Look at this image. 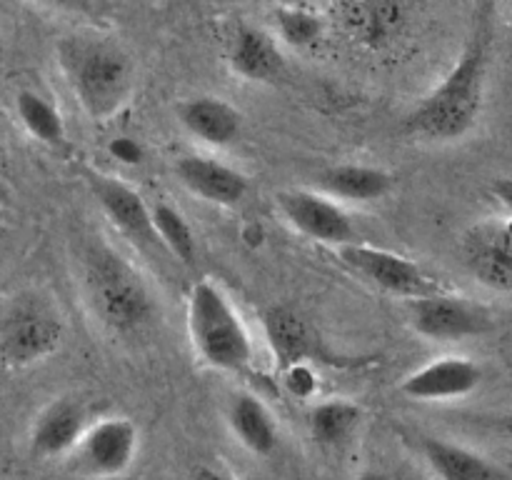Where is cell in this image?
<instances>
[{"instance_id": "6da1fadb", "label": "cell", "mask_w": 512, "mask_h": 480, "mask_svg": "<svg viewBox=\"0 0 512 480\" xmlns=\"http://www.w3.org/2000/svg\"><path fill=\"white\" fill-rule=\"evenodd\" d=\"M493 63V5L478 0L463 53L438 88L425 95L405 118V133L425 143H458L478 125Z\"/></svg>"}, {"instance_id": "7a4b0ae2", "label": "cell", "mask_w": 512, "mask_h": 480, "mask_svg": "<svg viewBox=\"0 0 512 480\" xmlns=\"http://www.w3.org/2000/svg\"><path fill=\"white\" fill-rule=\"evenodd\" d=\"M58 65L75 103L95 123L115 118L135 88V63L123 43L103 33L58 40Z\"/></svg>"}, {"instance_id": "3957f363", "label": "cell", "mask_w": 512, "mask_h": 480, "mask_svg": "<svg viewBox=\"0 0 512 480\" xmlns=\"http://www.w3.org/2000/svg\"><path fill=\"white\" fill-rule=\"evenodd\" d=\"M80 290L90 315L115 338H138L158 315V303L138 268L105 243L85 250Z\"/></svg>"}, {"instance_id": "277c9868", "label": "cell", "mask_w": 512, "mask_h": 480, "mask_svg": "<svg viewBox=\"0 0 512 480\" xmlns=\"http://www.w3.org/2000/svg\"><path fill=\"white\" fill-rule=\"evenodd\" d=\"M188 335L193 353L220 373H245L255 345L235 305L213 280H198L188 293Z\"/></svg>"}, {"instance_id": "5b68a950", "label": "cell", "mask_w": 512, "mask_h": 480, "mask_svg": "<svg viewBox=\"0 0 512 480\" xmlns=\"http://www.w3.org/2000/svg\"><path fill=\"white\" fill-rule=\"evenodd\" d=\"M65 335L58 310L40 295L23 293L10 300L0 320V348L8 368H30L50 358Z\"/></svg>"}, {"instance_id": "8992f818", "label": "cell", "mask_w": 512, "mask_h": 480, "mask_svg": "<svg viewBox=\"0 0 512 480\" xmlns=\"http://www.w3.org/2000/svg\"><path fill=\"white\" fill-rule=\"evenodd\" d=\"M338 255L360 278H365L370 285L385 290V293L395 295V298L413 300L440 293V290H450L438 275L388 248H375V245L353 240V243L340 245Z\"/></svg>"}, {"instance_id": "52a82bcc", "label": "cell", "mask_w": 512, "mask_h": 480, "mask_svg": "<svg viewBox=\"0 0 512 480\" xmlns=\"http://www.w3.org/2000/svg\"><path fill=\"white\" fill-rule=\"evenodd\" d=\"M138 445V425L125 415H108L85 428L83 438L68 455V465L73 473L88 478H115L128 473Z\"/></svg>"}, {"instance_id": "ba28073f", "label": "cell", "mask_w": 512, "mask_h": 480, "mask_svg": "<svg viewBox=\"0 0 512 480\" xmlns=\"http://www.w3.org/2000/svg\"><path fill=\"white\" fill-rule=\"evenodd\" d=\"M405 313L415 333L428 340H438V343L475 338V335H483L493 323L488 310L480 308L470 298L453 295L450 290L405 300Z\"/></svg>"}, {"instance_id": "9c48e42d", "label": "cell", "mask_w": 512, "mask_h": 480, "mask_svg": "<svg viewBox=\"0 0 512 480\" xmlns=\"http://www.w3.org/2000/svg\"><path fill=\"white\" fill-rule=\"evenodd\" d=\"M460 255L483 288L512 295V213L470 225L460 240Z\"/></svg>"}, {"instance_id": "30bf717a", "label": "cell", "mask_w": 512, "mask_h": 480, "mask_svg": "<svg viewBox=\"0 0 512 480\" xmlns=\"http://www.w3.org/2000/svg\"><path fill=\"white\" fill-rule=\"evenodd\" d=\"M275 203H278L283 218L315 243L340 248V245L358 240L350 215L345 213L338 198L328 195L325 190H283L278 193Z\"/></svg>"}, {"instance_id": "8fae6325", "label": "cell", "mask_w": 512, "mask_h": 480, "mask_svg": "<svg viewBox=\"0 0 512 480\" xmlns=\"http://www.w3.org/2000/svg\"><path fill=\"white\" fill-rule=\"evenodd\" d=\"M483 383V368L465 355H445L405 375L400 393L418 403H450L473 395Z\"/></svg>"}, {"instance_id": "7c38bea8", "label": "cell", "mask_w": 512, "mask_h": 480, "mask_svg": "<svg viewBox=\"0 0 512 480\" xmlns=\"http://www.w3.org/2000/svg\"><path fill=\"white\" fill-rule=\"evenodd\" d=\"M90 190L95 200L103 208L105 218L120 230L128 240H133L143 250H165L158 230L153 223V208L135 193L123 180L110 178V175H93ZM168 253V250H165Z\"/></svg>"}, {"instance_id": "4fadbf2b", "label": "cell", "mask_w": 512, "mask_h": 480, "mask_svg": "<svg viewBox=\"0 0 512 480\" xmlns=\"http://www.w3.org/2000/svg\"><path fill=\"white\" fill-rule=\"evenodd\" d=\"M173 173L180 185L190 190L195 198L220 205V208H235L238 203H243L250 188L248 178L233 165L200 153L180 155L173 163Z\"/></svg>"}, {"instance_id": "5bb4252c", "label": "cell", "mask_w": 512, "mask_h": 480, "mask_svg": "<svg viewBox=\"0 0 512 480\" xmlns=\"http://www.w3.org/2000/svg\"><path fill=\"white\" fill-rule=\"evenodd\" d=\"M278 40V35L260 25H238L228 45V63L233 73L250 83L278 80L285 70V55Z\"/></svg>"}, {"instance_id": "9a60e30c", "label": "cell", "mask_w": 512, "mask_h": 480, "mask_svg": "<svg viewBox=\"0 0 512 480\" xmlns=\"http://www.w3.org/2000/svg\"><path fill=\"white\" fill-rule=\"evenodd\" d=\"M408 23V0H353L345 13V25L355 43L370 50L393 48Z\"/></svg>"}, {"instance_id": "2e32d148", "label": "cell", "mask_w": 512, "mask_h": 480, "mask_svg": "<svg viewBox=\"0 0 512 480\" xmlns=\"http://www.w3.org/2000/svg\"><path fill=\"white\" fill-rule=\"evenodd\" d=\"M178 120L185 133L213 148H228L243 128V115L218 95H195L178 105Z\"/></svg>"}, {"instance_id": "e0dca14e", "label": "cell", "mask_w": 512, "mask_h": 480, "mask_svg": "<svg viewBox=\"0 0 512 480\" xmlns=\"http://www.w3.org/2000/svg\"><path fill=\"white\" fill-rule=\"evenodd\" d=\"M85 428V410L75 400L58 398L45 405L35 418L30 430V450L35 458H63L73 453Z\"/></svg>"}, {"instance_id": "ac0fdd59", "label": "cell", "mask_w": 512, "mask_h": 480, "mask_svg": "<svg viewBox=\"0 0 512 480\" xmlns=\"http://www.w3.org/2000/svg\"><path fill=\"white\" fill-rule=\"evenodd\" d=\"M318 188L345 203H375L393 193L395 175L375 165L340 163L320 170Z\"/></svg>"}, {"instance_id": "d6986e66", "label": "cell", "mask_w": 512, "mask_h": 480, "mask_svg": "<svg viewBox=\"0 0 512 480\" xmlns=\"http://www.w3.org/2000/svg\"><path fill=\"white\" fill-rule=\"evenodd\" d=\"M228 425L238 443L253 455L268 458L278 450L280 433L273 413L253 393H238L230 398Z\"/></svg>"}, {"instance_id": "ffe728a7", "label": "cell", "mask_w": 512, "mask_h": 480, "mask_svg": "<svg viewBox=\"0 0 512 480\" xmlns=\"http://www.w3.org/2000/svg\"><path fill=\"white\" fill-rule=\"evenodd\" d=\"M423 458L443 480H493L510 475L485 455L440 438H423Z\"/></svg>"}, {"instance_id": "44dd1931", "label": "cell", "mask_w": 512, "mask_h": 480, "mask_svg": "<svg viewBox=\"0 0 512 480\" xmlns=\"http://www.w3.org/2000/svg\"><path fill=\"white\" fill-rule=\"evenodd\" d=\"M263 328L270 350H273L275 360H278L280 373L290 368V365L305 363L310 353H313V333H310L308 323L293 308H285V305L268 308L263 315Z\"/></svg>"}, {"instance_id": "7402d4cb", "label": "cell", "mask_w": 512, "mask_h": 480, "mask_svg": "<svg viewBox=\"0 0 512 480\" xmlns=\"http://www.w3.org/2000/svg\"><path fill=\"white\" fill-rule=\"evenodd\" d=\"M363 408L350 398H330L323 403H315L308 415L310 438L320 448H340L348 443L360 428Z\"/></svg>"}, {"instance_id": "603a6c76", "label": "cell", "mask_w": 512, "mask_h": 480, "mask_svg": "<svg viewBox=\"0 0 512 480\" xmlns=\"http://www.w3.org/2000/svg\"><path fill=\"white\" fill-rule=\"evenodd\" d=\"M15 115L25 133L38 143L50 145V148H60L65 143V123L58 105L38 90L25 88L15 95Z\"/></svg>"}, {"instance_id": "cb8c5ba5", "label": "cell", "mask_w": 512, "mask_h": 480, "mask_svg": "<svg viewBox=\"0 0 512 480\" xmlns=\"http://www.w3.org/2000/svg\"><path fill=\"white\" fill-rule=\"evenodd\" d=\"M273 25L280 43L298 50L318 45L325 33L323 15L315 8H308V5L278 3V8H275L273 13Z\"/></svg>"}, {"instance_id": "d4e9b609", "label": "cell", "mask_w": 512, "mask_h": 480, "mask_svg": "<svg viewBox=\"0 0 512 480\" xmlns=\"http://www.w3.org/2000/svg\"><path fill=\"white\" fill-rule=\"evenodd\" d=\"M150 208H153V223L165 250L180 263L193 265L195 255H198V243H195V233L188 220H185V215L170 203H165V200H158Z\"/></svg>"}, {"instance_id": "484cf974", "label": "cell", "mask_w": 512, "mask_h": 480, "mask_svg": "<svg viewBox=\"0 0 512 480\" xmlns=\"http://www.w3.org/2000/svg\"><path fill=\"white\" fill-rule=\"evenodd\" d=\"M108 155L115 160V163L133 168V165L143 163L145 148L138 143V140L130 138V135H118V138H113L108 143Z\"/></svg>"}, {"instance_id": "4316f807", "label": "cell", "mask_w": 512, "mask_h": 480, "mask_svg": "<svg viewBox=\"0 0 512 480\" xmlns=\"http://www.w3.org/2000/svg\"><path fill=\"white\" fill-rule=\"evenodd\" d=\"M283 378H285V385H288V388L293 390V395H298V398H308V395H313L315 385H318L315 383V373L308 368V360L285 368Z\"/></svg>"}, {"instance_id": "83f0119b", "label": "cell", "mask_w": 512, "mask_h": 480, "mask_svg": "<svg viewBox=\"0 0 512 480\" xmlns=\"http://www.w3.org/2000/svg\"><path fill=\"white\" fill-rule=\"evenodd\" d=\"M33 5L53 13L75 15V18H93L95 15V0H30Z\"/></svg>"}, {"instance_id": "f1b7e54d", "label": "cell", "mask_w": 512, "mask_h": 480, "mask_svg": "<svg viewBox=\"0 0 512 480\" xmlns=\"http://www.w3.org/2000/svg\"><path fill=\"white\" fill-rule=\"evenodd\" d=\"M493 195L508 213H512V178H500L493 183Z\"/></svg>"}, {"instance_id": "f546056e", "label": "cell", "mask_w": 512, "mask_h": 480, "mask_svg": "<svg viewBox=\"0 0 512 480\" xmlns=\"http://www.w3.org/2000/svg\"><path fill=\"white\" fill-rule=\"evenodd\" d=\"M495 430H498V433L503 435V438L512 440V413L495 418Z\"/></svg>"}, {"instance_id": "4dcf8cb0", "label": "cell", "mask_w": 512, "mask_h": 480, "mask_svg": "<svg viewBox=\"0 0 512 480\" xmlns=\"http://www.w3.org/2000/svg\"><path fill=\"white\" fill-rule=\"evenodd\" d=\"M278 3H285V5H308V8H315V5H318L320 0H278Z\"/></svg>"}, {"instance_id": "1f68e13d", "label": "cell", "mask_w": 512, "mask_h": 480, "mask_svg": "<svg viewBox=\"0 0 512 480\" xmlns=\"http://www.w3.org/2000/svg\"><path fill=\"white\" fill-rule=\"evenodd\" d=\"M505 3V15H508V23L512 25V0H503Z\"/></svg>"}]
</instances>
